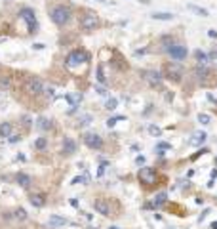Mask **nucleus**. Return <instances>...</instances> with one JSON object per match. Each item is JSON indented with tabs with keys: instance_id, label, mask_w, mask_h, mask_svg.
Masks as SVG:
<instances>
[{
	"instance_id": "f257e3e1",
	"label": "nucleus",
	"mask_w": 217,
	"mask_h": 229,
	"mask_svg": "<svg viewBox=\"0 0 217 229\" xmlns=\"http://www.w3.org/2000/svg\"><path fill=\"white\" fill-rule=\"evenodd\" d=\"M50 17L55 25H67L71 21V8L69 6H53L52 12H50Z\"/></svg>"
},
{
	"instance_id": "f03ea898",
	"label": "nucleus",
	"mask_w": 217,
	"mask_h": 229,
	"mask_svg": "<svg viewBox=\"0 0 217 229\" xmlns=\"http://www.w3.org/2000/svg\"><path fill=\"white\" fill-rule=\"evenodd\" d=\"M25 90L29 92L31 96H40L44 92V84L38 76H29L27 78V84H25Z\"/></svg>"
},
{
	"instance_id": "7ed1b4c3",
	"label": "nucleus",
	"mask_w": 217,
	"mask_h": 229,
	"mask_svg": "<svg viewBox=\"0 0 217 229\" xmlns=\"http://www.w3.org/2000/svg\"><path fill=\"white\" fill-rule=\"evenodd\" d=\"M19 16H21V19L27 23L29 31H31V33H36V16H34V10H31V8H21Z\"/></svg>"
},
{
	"instance_id": "20e7f679",
	"label": "nucleus",
	"mask_w": 217,
	"mask_h": 229,
	"mask_svg": "<svg viewBox=\"0 0 217 229\" xmlns=\"http://www.w3.org/2000/svg\"><path fill=\"white\" fill-rule=\"evenodd\" d=\"M88 54L86 52H80V50H74V52H71L67 55V65L69 67H76V65H80V63H86L88 61Z\"/></svg>"
},
{
	"instance_id": "39448f33",
	"label": "nucleus",
	"mask_w": 217,
	"mask_h": 229,
	"mask_svg": "<svg viewBox=\"0 0 217 229\" xmlns=\"http://www.w3.org/2000/svg\"><path fill=\"white\" fill-rule=\"evenodd\" d=\"M99 25V19L95 13H84V16L80 17V29H84V31H93Z\"/></svg>"
},
{
	"instance_id": "423d86ee",
	"label": "nucleus",
	"mask_w": 217,
	"mask_h": 229,
	"mask_svg": "<svg viewBox=\"0 0 217 229\" xmlns=\"http://www.w3.org/2000/svg\"><path fill=\"white\" fill-rule=\"evenodd\" d=\"M93 208H95V212H99L101 216H111V200L99 197V199L93 200Z\"/></svg>"
},
{
	"instance_id": "0eeeda50",
	"label": "nucleus",
	"mask_w": 217,
	"mask_h": 229,
	"mask_svg": "<svg viewBox=\"0 0 217 229\" xmlns=\"http://www.w3.org/2000/svg\"><path fill=\"white\" fill-rule=\"evenodd\" d=\"M84 143H86L90 149H101V147H103V139H101V136L95 134V132L84 134Z\"/></svg>"
},
{
	"instance_id": "6e6552de",
	"label": "nucleus",
	"mask_w": 217,
	"mask_h": 229,
	"mask_svg": "<svg viewBox=\"0 0 217 229\" xmlns=\"http://www.w3.org/2000/svg\"><path fill=\"white\" fill-rule=\"evenodd\" d=\"M168 54L171 55V59H175V61H181V59H185L187 57V48L185 46H181V44H171L168 46Z\"/></svg>"
},
{
	"instance_id": "1a4fd4ad",
	"label": "nucleus",
	"mask_w": 217,
	"mask_h": 229,
	"mask_svg": "<svg viewBox=\"0 0 217 229\" xmlns=\"http://www.w3.org/2000/svg\"><path fill=\"white\" fill-rule=\"evenodd\" d=\"M139 180H141V183H145V185L154 183V181H156V172H154V168H149V166L141 168V170H139Z\"/></svg>"
},
{
	"instance_id": "9d476101",
	"label": "nucleus",
	"mask_w": 217,
	"mask_h": 229,
	"mask_svg": "<svg viewBox=\"0 0 217 229\" xmlns=\"http://www.w3.org/2000/svg\"><path fill=\"white\" fill-rule=\"evenodd\" d=\"M143 78L149 84H153V86H160L162 84V75L156 73V71H143Z\"/></svg>"
},
{
	"instance_id": "9b49d317",
	"label": "nucleus",
	"mask_w": 217,
	"mask_h": 229,
	"mask_svg": "<svg viewBox=\"0 0 217 229\" xmlns=\"http://www.w3.org/2000/svg\"><path fill=\"white\" fill-rule=\"evenodd\" d=\"M63 153L65 155L76 153V141L72 139V138H65V141H63Z\"/></svg>"
},
{
	"instance_id": "f8f14e48",
	"label": "nucleus",
	"mask_w": 217,
	"mask_h": 229,
	"mask_svg": "<svg viewBox=\"0 0 217 229\" xmlns=\"http://www.w3.org/2000/svg\"><path fill=\"white\" fill-rule=\"evenodd\" d=\"M166 75H168V78L179 80V78H181V67L179 65H168V67H166Z\"/></svg>"
},
{
	"instance_id": "ddd939ff",
	"label": "nucleus",
	"mask_w": 217,
	"mask_h": 229,
	"mask_svg": "<svg viewBox=\"0 0 217 229\" xmlns=\"http://www.w3.org/2000/svg\"><path fill=\"white\" fill-rule=\"evenodd\" d=\"M206 138H208L206 132H194L191 141H189V145H202V143L206 141Z\"/></svg>"
},
{
	"instance_id": "4468645a",
	"label": "nucleus",
	"mask_w": 217,
	"mask_h": 229,
	"mask_svg": "<svg viewBox=\"0 0 217 229\" xmlns=\"http://www.w3.org/2000/svg\"><path fill=\"white\" fill-rule=\"evenodd\" d=\"M31 204L33 206H36V208H42V206L46 204V199H44V195H40V193H36V195H31Z\"/></svg>"
},
{
	"instance_id": "2eb2a0df",
	"label": "nucleus",
	"mask_w": 217,
	"mask_h": 229,
	"mask_svg": "<svg viewBox=\"0 0 217 229\" xmlns=\"http://www.w3.org/2000/svg\"><path fill=\"white\" fill-rule=\"evenodd\" d=\"M65 224H67V220L61 218V216H52V218L48 220V225H50V227H61V225H65Z\"/></svg>"
},
{
	"instance_id": "dca6fc26",
	"label": "nucleus",
	"mask_w": 217,
	"mask_h": 229,
	"mask_svg": "<svg viewBox=\"0 0 217 229\" xmlns=\"http://www.w3.org/2000/svg\"><path fill=\"white\" fill-rule=\"evenodd\" d=\"M153 19H158V21H171V19H173V13H170V12H154V13H153Z\"/></svg>"
},
{
	"instance_id": "f3484780",
	"label": "nucleus",
	"mask_w": 217,
	"mask_h": 229,
	"mask_svg": "<svg viewBox=\"0 0 217 229\" xmlns=\"http://www.w3.org/2000/svg\"><path fill=\"white\" fill-rule=\"evenodd\" d=\"M15 180H17V183L21 185V187H29V185H31L33 183V180H31V176H27V174H17V178H15Z\"/></svg>"
},
{
	"instance_id": "a211bd4d",
	"label": "nucleus",
	"mask_w": 217,
	"mask_h": 229,
	"mask_svg": "<svg viewBox=\"0 0 217 229\" xmlns=\"http://www.w3.org/2000/svg\"><path fill=\"white\" fill-rule=\"evenodd\" d=\"M12 136V122H2L0 124V138H10Z\"/></svg>"
},
{
	"instance_id": "6ab92c4d",
	"label": "nucleus",
	"mask_w": 217,
	"mask_h": 229,
	"mask_svg": "<svg viewBox=\"0 0 217 229\" xmlns=\"http://www.w3.org/2000/svg\"><path fill=\"white\" fill-rule=\"evenodd\" d=\"M187 8H189L191 12H194V13H198L200 17H208V16H209V12H208V10H204V8H200V6H194V4H189V6H187Z\"/></svg>"
},
{
	"instance_id": "aec40b11",
	"label": "nucleus",
	"mask_w": 217,
	"mask_h": 229,
	"mask_svg": "<svg viewBox=\"0 0 217 229\" xmlns=\"http://www.w3.org/2000/svg\"><path fill=\"white\" fill-rule=\"evenodd\" d=\"M36 126H38L40 130H50V128H52V120H48L46 117H40L38 122H36Z\"/></svg>"
},
{
	"instance_id": "412c9836",
	"label": "nucleus",
	"mask_w": 217,
	"mask_h": 229,
	"mask_svg": "<svg viewBox=\"0 0 217 229\" xmlns=\"http://www.w3.org/2000/svg\"><path fill=\"white\" fill-rule=\"evenodd\" d=\"M194 57H196V61L200 63V65H206V63L209 61L208 59V54H204L202 50H196V52H194Z\"/></svg>"
},
{
	"instance_id": "4be33fe9",
	"label": "nucleus",
	"mask_w": 217,
	"mask_h": 229,
	"mask_svg": "<svg viewBox=\"0 0 217 229\" xmlns=\"http://www.w3.org/2000/svg\"><path fill=\"white\" fill-rule=\"evenodd\" d=\"M116 105H118V99H116V97H108V99H107V103H105V109L114 111V109H116Z\"/></svg>"
},
{
	"instance_id": "5701e85b",
	"label": "nucleus",
	"mask_w": 217,
	"mask_h": 229,
	"mask_svg": "<svg viewBox=\"0 0 217 229\" xmlns=\"http://www.w3.org/2000/svg\"><path fill=\"white\" fill-rule=\"evenodd\" d=\"M164 203H166V193H158V195L154 197V200H153V206H160Z\"/></svg>"
},
{
	"instance_id": "b1692460",
	"label": "nucleus",
	"mask_w": 217,
	"mask_h": 229,
	"mask_svg": "<svg viewBox=\"0 0 217 229\" xmlns=\"http://www.w3.org/2000/svg\"><path fill=\"white\" fill-rule=\"evenodd\" d=\"M97 80H99L101 84H105V82H107L105 73H103V65H97Z\"/></svg>"
},
{
	"instance_id": "393cba45",
	"label": "nucleus",
	"mask_w": 217,
	"mask_h": 229,
	"mask_svg": "<svg viewBox=\"0 0 217 229\" xmlns=\"http://www.w3.org/2000/svg\"><path fill=\"white\" fill-rule=\"evenodd\" d=\"M10 86H12V80H10V76H2V78H0V88L8 90Z\"/></svg>"
},
{
	"instance_id": "a878e982",
	"label": "nucleus",
	"mask_w": 217,
	"mask_h": 229,
	"mask_svg": "<svg viewBox=\"0 0 217 229\" xmlns=\"http://www.w3.org/2000/svg\"><path fill=\"white\" fill-rule=\"evenodd\" d=\"M209 120H212V117H209V114H206V113H200V114H198V122L209 124Z\"/></svg>"
},
{
	"instance_id": "bb28decb",
	"label": "nucleus",
	"mask_w": 217,
	"mask_h": 229,
	"mask_svg": "<svg viewBox=\"0 0 217 229\" xmlns=\"http://www.w3.org/2000/svg\"><path fill=\"white\" fill-rule=\"evenodd\" d=\"M120 120H126V117H112V118H108V120H107V126L111 128V126H114L116 122H120Z\"/></svg>"
},
{
	"instance_id": "cd10ccee",
	"label": "nucleus",
	"mask_w": 217,
	"mask_h": 229,
	"mask_svg": "<svg viewBox=\"0 0 217 229\" xmlns=\"http://www.w3.org/2000/svg\"><path fill=\"white\" fill-rule=\"evenodd\" d=\"M46 143H48L46 138H38V139L34 141V147H36V149H44V147H46Z\"/></svg>"
},
{
	"instance_id": "c85d7f7f",
	"label": "nucleus",
	"mask_w": 217,
	"mask_h": 229,
	"mask_svg": "<svg viewBox=\"0 0 217 229\" xmlns=\"http://www.w3.org/2000/svg\"><path fill=\"white\" fill-rule=\"evenodd\" d=\"M78 122H80V124H90L91 122V114H80Z\"/></svg>"
},
{
	"instance_id": "c756f323",
	"label": "nucleus",
	"mask_w": 217,
	"mask_h": 229,
	"mask_svg": "<svg viewBox=\"0 0 217 229\" xmlns=\"http://www.w3.org/2000/svg\"><path fill=\"white\" fill-rule=\"evenodd\" d=\"M15 218H17V220H21V221L27 220V212H25L23 208H17V210H15Z\"/></svg>"
},
{
	"instance_id": "7c9ffc66",
	"label": "nucleus",
	"mask_w": 217,
	"mask_h": 229,
	"mask_svg": "<svg viewBox=\"0 0 217 229\" xmlns=\"http://www.w3.org/2000/svg\"><path fill=\"white\" fill-rule=\"evenodd\" d=\"M149 134H150V136H156V138H158V136H160V128L154 126V124H150V126H149Z\"/></svg>"
},
{
	"instance_id": "2f4dec72",
	"label": "nucleus",
	"mask_w": 217,
	"mask_h": 229,
	"mask_svg": "<svg viewBox=\"0 0 217 229\" xmlns=\"http://www.w3.org/2000/svg\"><path fill=\"white\" fill-rule=\"evenodd\" d=\"M88 180H90L88 176H78V178H74V180H72V183H74V185H76V183H86Z\"/></svg>"
},
{
	"instance_id": "473e14b6",
	"label": "nucleus",
	"mask_w": 217,
	"mask_h": 229,
	"mask_svg": "<svg viewBox=\"0 0 217 229\" xmlns=\"http://www.w3.org/2000/svg\"><path fill=\"white\" fill-rule=\"evenodd\" d=\"M208 59H209V61H215V63H217V50H212V52L208 54Z\"/></svg>"
},
{
	"instance_id": "72a5a7b5",
	"label": "nucleus",
	"mask_w": 217,
	"mask_h": 229,
	"mask_svg": "<svg viewBox=\"0 0 217 229\" xmlns=\"http://www.w3.org/2000/svg\"><path fill=\"white\" fill-rule=\"evenodd\" d=\"M170 147H171L170 143H164V141H162V143H158V151H166V149H170Z\"/></svg>"
},
{
	"instance_id": "f704fd0d",
	"label": "nucleus",
	"mask_w": 217,
	"mask_h": 229,
	"mask_svg": "<svg viewBox=\"0 0 217 229\" xmlns=\"http://www.w3.org/2000/svg\"><path fill=\"white\" fill-rule=\"evenodd\" d=\"M105 170H107V164L103 162V164L99 166V170H97V176H103V174H105Z\"/></svg>"
},
{
	"instance_id": "c9c22d12",
	"label": "nucleus",
	"mask_w": 217,
	"mask_h": 229,
	"mask_svg": "<svg viewBox=\"0 0 217 229\" xmlns=\"http://www.w3.org/2000/svg\"><path fill=\"white\" fill-rule=\"evenodd\" d=\"M21 139V136H17V134H13V136H10V143H17Z\"/></svg>"
},
{
	"instance_id": "e433bc0d",
	"label": "nucleus",
	"mask_w": 217,
	"mask_h": 229,
	"mask_svg": "<svg viewBox=\"0 0 217 229\" xmlns=\"http://www.w3.org/2000/svg\"><path fill=\"white\" fill-rule=\"evenodd\" d=\"M44 92H46V96H48V97H53V96H55V90H53V88H46Z\"/></svg>"
},
{
	"instance_id": "4c0bfd02",
	"label": "nucleus",
	"mask_w": 217,
	"mask_h": 229,
	"mask_svg": "<svg viewBox=\"0 0 217 229\" xmlns=\"http://www.w3.org/2000/svg\"><path fill=\"white\" fill-rule=\"evenodd\" d=\"M95 92H97L99 96H107V90H105V88H101V86H99V88H95Z\"/></svg>"
},
{
	"instance_id": "58836bf2",
	"label": "nucleus",
	"mask_w": 217,
	"mask_h": 229,
	"mask_svg": "<svg viewBox=\"0 0 217 229\" xmlns=\"http://www.w3.org/2000/svg\"><path fill=\"white\" fill-rule=\"evenodd\" d=\"M135 162L139 164V166H141V164H145V157H137V159H135Z\"/></svg>"
},
{
	"instance_id": "ea45409f",
	"label": "nucleus",
	"mask_w": 217,
	"mask_h": 229,
	"mask_svg": "<svg viewBox=\"0 0 217 229\" xmlns=\"http://www.w3.org/2000/svg\"><path fill=\"white\" fill-rule=\"evenodd\" d=\"M23 124L29 128V126H31V118H29V117H23Z\"/></svg>"
},
{
	"instance_id": "a19ab883",
	"label": "nucleus",
	"mask_w": 217,
	"mask_h": 229,
	"mask_svg": "<svg viewBox=\"0 0 217 229\" xmlns=\"http://www.w3.org/2000/svg\"><path fill=\"white\" fill-rule=\"evenodd\" d=\"M208 34H209L212 38H215V37H217V31H213V29H209V31H208Z\"/></svg>"
},
{
	"instance_id": "79ce46f5",
	"label": "nucleus",
	"mask_w": 217,
	"mask_h": 229,
	"mask_svg": "<svg viewBox=\"0 0 217 229\" xmlns=\"http://www.w3.org/2000/svg\"><path fill=\"white\" fill-rule=\"evenodd\" d=\"M33 48H34V50H42V48H44V44H42V42H36Z\"/></svg>"
},
{
	"instance_id": "37998d69",
	"label": "nucleus",
	"mask_w": 217,
	"mask_h": 229,
	"mask_svg": "<svg viewBox=\"0 0 217 229\" xmlns=\"http://www.w3.org/2000/svg\"><path fill=\"white\" fill-rule=\"evenodd\" d=\"M212 229H217V221H213V224H212Z\"/></svg>"
},
{
	"instance_id": "c03bdc74",
	"label": "nucleus",
	"mask_w": 217,
	"mask_h": 229,
	"mask_svg": "<svg viewBox=\"0 0 217 229\" xmlns=\"http://www.w3.org/2000/svg\"><path fill=\"white\" fill-rule=\"evenodd\" d=\"M108 229H120V227H116V225H112V227H108Z\"/></svg>"
},
{
	"instance_id": "a18cd8bd",
	"label": "nucleus",
	"mask_w": 217,
	"mask_h": 229,
	"mask_svg": "<svg viewBox=\"0 0 217 229\" xmlns=\"http://www.w3.org/2000/svg\"><path fill=\"white\" fill-rule=\"evenodd\" d=\"M97 2H105V0H97Z\"/></svg>"
},
{
	"instance_id": "49530a36",
	"label": "nucleus",
	"mask_w": 217,
	"mask_h": 229,
	"mask_svg": "<svg viewBox=\"0 0 217 229\" xmlns=\"http://www.w3.org/2000/svg\"><path fill=\"white\" fill-rule=\"evenodd\" d=\"M215 50H217V48H215Z\"/></svg>"
}]
</instances>
